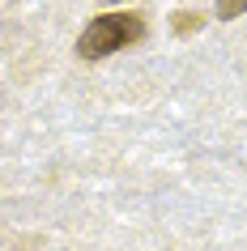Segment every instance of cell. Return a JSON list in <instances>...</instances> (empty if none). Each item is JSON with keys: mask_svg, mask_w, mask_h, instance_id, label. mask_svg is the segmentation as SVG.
Returning a JSON list of instances; mask_svg holds the SVG:
<instances>
[{"mask_svg": "<svg viewBox=\"0 0 247 251\" xmlns=\"http://www.w3.org/2000/svg\"><path fill=\"white\" fill-rule=\"evenodd\" d=\"M141 34H145V17H137V13H103V17H94L90 26L81 30L77 55L81 60H103V55L137 43Z\"/></svg>", "mask_w": 247, "mask_h": 251, "instance_id": "6da1fadb", "label": "cell"}, {"mask_svg": "<svg viewBox=\"0 0 247 251\" xmlns=\"http://www.w3.org/2000/svg\"><path fill=\"white\" fill-rule=\"evenodd\" d=\"M239 13H247V0H218V17L221 22H234Z\"/></svg>", "mask_w": 247, "mask_h": 251, "instance_id": "7a4b0ae2", "label": "cell"}, {"mask_svg": "<svg viewBox=\"0 0 247 251\" xmlns=\"http://www.w3.org/2000/svg\"><path fill=\"white\" fill-rule=\"evenodd\" d=\"M196 22H200L196 13H179V17H175V30H183V34H188V30H196Z\"/></svg>", "mask_w": 247, "mask_h": 251, "instance_id": "3957f363", "label": "cell"}]
</instances>
